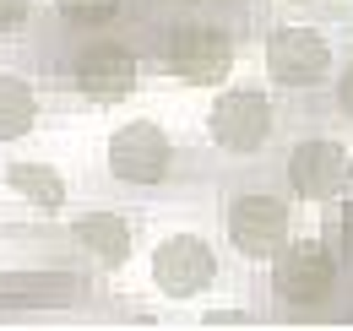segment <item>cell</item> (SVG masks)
Segmentation results:
<instances>
[{
    "instance_id": "6da1fadb",
    "label": "cell",
    "mask_w": 353,
    "mask_h": 331,
    "mask_svg": "<svg viewBox=\"0 0 353 331\" xmlns=\"http://www.w3.org/2000/svg\"><path fill=\"white\" fill-rule=\"evenodd\" d=\"M337 288V261L321 239H288V245L272 255V293L283 304H326Z\"/></svg>"
},
{
    "instance_id": "7a4b0ae2",
    "label": "cell",
    "mask_w": 353,
    "mask_h": 331,
    "mask_svg": "<svg viewBox=\"0 0 353 331\" xmlns=\"http://www.w3.org/2000/svg\"><path fill=\"white\" fill-rule=\"evenodd\" d=\"M288 190L299 196V201H337L343 190L353 185V158L343 141H326V136H315V141H299L294 152H288Z\"/></svg>"
},
{
    "instance_id": "3957f363",
    "label": "cell",
    "mask_w": 353,
    "mask_h": 331,
    "mask_svg": "<svg viewBox=\"0 0 353 331\" xmlns=\"http://www.w3.org/2000/svg\"><path fill=\"white\" fill-rule=\"evenodd\" d=\"M212 141L223 152H234V158L261 152L272 141V103H266V92H256V87L218 92V103H212Z\"/></svg>"
},
{
    "instance_id": "277c9868",
    "label": "cell",
    "mask_w": 353,
    "mask_h": 331,
    "mask_svg": "<svg viewBox=\"0 0 353 331\" xmlns=\"http://www.w3.org/2000/svg\"><path fill=\"white\" fill-rule=\"evenodd\" d=\"M294 234V217H288V201L283 196H234L228 201V239L239 255H277Z\"/></svg>"
},
{
    "instance_id": "5b68a950",
    "label": "cell",
    "mask_w": 353,
    "mask_h": 331,
    "mask_svg": "<svg viewBox=\"0 0 353 331\" xmlns=\"http://www.w3.org/2000/svg\"><path fill=\"white\" fill-rule=\"evenodd\" d=\"M169 163H174V147L152 120H131L109 136V174L125 185H158L169 179Z\"/></svg>"
},
{
    "instance_id": "8992f818",
    "label": "cell",
    "mask_w": 353,
    "mask_h": 331,
    "mask_svg": "<svg viewBox=\"0 0 353 331\" xmlns=\"http://www.w3.org/2000/svg\"><path fill=\"white\" fill-rule=\"evenodd\" d=\"M234 66V43L223 28H179L174 39L163 43V71L179 82L196 87H218Z\"/></svg>"
},
{
    "instance_id": "52a82bcc",
    "label": "cell",
    "mask_w": 353,
    "mask_h": 331,
    "mask_svg": "<svg viewBox=\"0 0 353 331\" xmlns=\"http://www.w3.org/2000/svg\"><path fill=\"white\" fill-rule=\"evenodd\" d=\"M212 277H218V255L201 234H174L152 255V283L169 299H196L201 288H212Z\"/></svg>"
},
{
    "instance_id": "ba28073f",
    "label": "cell",
    "mask_w": 353,
    "mask_h": 331,
    "mask_svg": "<svg viewBox=\"0 0 353 331\" xmlns=\"http://www.w3.org/2000/svg\"><path fill=\"white\" fill-rule=\"evenodd\" d=\"M266 71L283 87H310L332 71V43L315 28H277L266 43Z\"/></svg>"
},
{
    "instance_id": "9c48e42d",
    "label": "cell",
    "mask_w": 353,
    "mask_h": 331,
    "mask_svg": "<svg viewBox=\"0 0 353 331\" xmlns=\"http://www.w3.org/2000/svg\"><path fill=\"white\" fill-rule=\"evenodd\" d=\"M77 87L92 98H125L136 87V54L114 39H98L77 54Z\"/></svg>"
},
{
    "instance_id": "30bf717a",
    "label": "cell",
    "mask_w": 353,
    "mask_h": 331,
    "mask_svg": "<svg viewBox=\"0 0 353 331\" xmlns=\"http://www.w3.org/2000/svg\"><path fill=\"white\" fill-rule=\"evenodd\" d=\"M77 245L103 266H120L131 250V223L120 212H88V217H77Z\"/></svg>"
},
{
    "instance_id": "8fae6325",
    "label": "cell",
    "mask_w": 353,
    "mask_h": 331,
    "mask_svg": "<svg viewBox=\"0 0 353 331\" xmlns=\"http://www.w3.org/2000/svg\"><path fill=\"white\" fill-rule=\"evenodd\" d=\"M39 125V92L22 77H0V141H17Z\"/></svg>"
},
{
    "instance_id": "7c38bea8",
    "label": "cell",
    "mask_w": 353,
    "mask_h": 331,
    "mask_svg": "<svg viewBox=\"0 0 353 331\" xmlns=\"http://www.w3.org/2000/svg\"><path fill=\"white\" fill-rule=\"evenodd\" d=\"M11 185H17L22 196L44 201V207H60V201H65V185L54 179V168H39V163H17L11 168Z\"/></svg>"
},
{
    "instance_id": "4fadbf2b",
    "label": "cell",
    "mask_w": 353,
    "mask_h": 331,
    "mask_svg": "<svg viewBox=\"0 0 353 331\" xmlns=\"http://www.w3.org/2000/svg\"><path fill=\"white\" fill-rule=\"evenodd\" d=\"M54 6H60V17L77 22V28H98V22H114V17H120V0H54Z\"/></svg>"
},
{
    "instance_id": "5bb4252c",
    "label": "cell",
    "mask_w": 353,
    "mask_h": 331,
    "mask_svg": "<svg viewBox=\"0 0 353 331\" xmlns=\"http://www.w3.org/2000/svg\"><path fill=\"white\" fill-rule=\"evenodd\" d=\"M321 245L332 250V261H337V266L353 261V207L332 212V223H326V239H321Z\"/></svg>"
},
{
    "instance_id": "9a60e30c",
    "label": "cell",
    "mask_w": 353,
    "mask_h": 331,
    "mask_svg": "<svg viewBox=\"0 0 353 331\" xmlns=\"http://www.w3.org/2000/svg\"><path fill=\"white\" fill-rule=\"evenodd\" d=\"M33 17V0H0V33H17Z\"/></svg>"
},
{
    "instance_id": "2e32d148",
    "label": "cell",
    "mask_w": 353,
    "mask_h": 331,
    "mask_svg": "<svg viewBox=\"0 0 353 331\" xmlns=\"http://www.w3.org/2000/svg\"><path fill=\"white\" fill-rule=\"evenodd\" d=\"M343 109H348V114H353V66H348V71H343Z\"/></svg>"
}]
</instances>
